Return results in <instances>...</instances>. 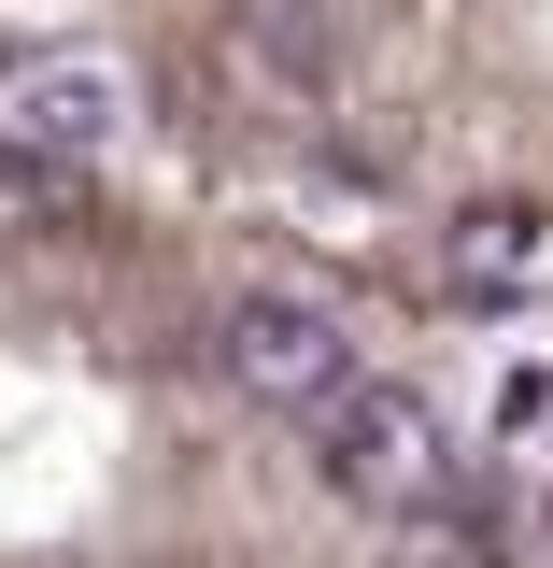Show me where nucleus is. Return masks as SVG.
I'll return each instance as SVG.
<instances>
[{
    "instance_id": "nucleus-1",
    "label": "nucleus",
    "mask_w": 553,
    "mask_h": 568,
    "mask_svg": "<svg viewBox=\"0 0 553 568\" xmlns=\"http://www.w3.org/2000/svg\"><path fill=\"white\" fill-rule=\"evenodd\" d=\"M0 568H525L496 469L327 284L199 271L0 129Z\"/></svg>"
}]
</instances>
